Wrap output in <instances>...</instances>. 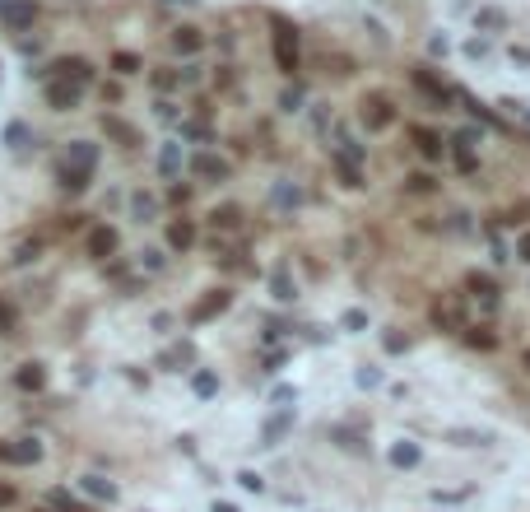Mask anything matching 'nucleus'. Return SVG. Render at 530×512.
<instances>
[{
  "label": "nucleus",
  "instance_id": "603ef678",
  "mask_svg": "<svg viewBox=\"0 0 530 512\" xmlns=\"http://www.w3.org/2000/svg\"><path fill=\"white\" fill-rule=\"evenodd\" d=\"M512 108H516V112H521V117H526V126H530V108H521V103H512Z\"/></svg>",
  "mask_w": 530,
  "mask_h": 512
},
{
  "label": "nucleus",
  "instance_id": "20e7f679",
  "mask_svg": "<svg viewBox=\"0 0 530 512\" xmlns=\"http://www.w3.org/2000/svg\"><path fill=\"white\" fill-rule=\"evenodd\" d=\"M47 103L56 112H75L79 108V84H75V79H56V84L47 89Z\"/></svg>",
  "mask_w": 530,
  "mask_h": 512
},
{
  "label": "nucleus",
  "instance_id": "a18cd8bd",
  "mask_svg": "<svg viewBox=\"0 0 530 512\" xmlns=\"http://www.w3.org/2000/svg\"><path fill=\"white\" fill-rule=\"evenodd\" d=\"M479 24H484V28H502V15H493V10H484V15H479Z\"/></svg>",
  "mask_w": 530,
  "mask_h": 512
},
{
  "label": "nucleus",
  "instance_id": "bb28decb",
  "mask_svg": "<svg viewBox=\"0 0 530 512\" xmlns=\"http://www.w3.org/2000/svg\"><path fill=\"white\" fill-rule=\"evenodd\" d=\"M465 284L475 289V294H484V298H493V294H498V284H493L488 275H479V270H475V275H465Z\"/></svg>",
  "mask_w": 530,
  "mask_h": 512
},
{
  "label": "nucleus",
  "instance_id": "4be33fe9",
  "mask_svg": "<svg viewBox=\"0 0 530 512\" xmlns=\"http://www.w3.org/2000/svg\"><path fill=\"white\" fill-rule=\"evenodd\" d=\"M191 391H196V396H205V401H210V396H214V391H219V377H214V372H196V377H191Z\"/></svg>",
  "mask_w": 530,
  "mask_h": 512
},
{
  "label": "nucleus",
  "instance_id": "c756f323",
  "mask_svg": "<svg viewBox=\"0 0 530 512\" xmlns=\"http://www.w3.org/2000/svg\"><path fill=\"white\" fill-rule=\"evenodd\" d=\"M382 345H386L391 354H405V349H409V336H400V331H386V336H382Z\"/></svg>",
  "mask_w": 530,
  "mask_h": 512
},
{
  "label": "nucleus",
  "instance_id": "9d476101",
  "mask_svg": "<svg viewBox=\"0 0 530 512\" xmlns=\"http://www.w3.org/2000/svg\"><path fill=\"white\" fill-rule=\"evenodd\" d=\"M79 489H84L89 498H98V503H117V484L103 480V475H84V480H79Z\"/></svg>",
  "mask_w": 530,
  "mask_h": 512
},
{
  "label": "nucleus",
  "instance_id": "5fc2aeb1",
  "mask_svg": "<svg viewBox=\"0 0 530 512\" xmlns=\"http://www.w3.org/2000/svg\"><path fill=\"white\" fill-rule=\"evenodd\" d=\"M526 368H530V349H526Z\"/></svg>",
  "mask_w": 530,
  "mask_h": 512
},
{
  "label": "nucleus",
  "instance_id": "a211bd4d",
  "mask_svg": "<svg viewBox=\"0 0 530 512\" xmlns=\"http://www.w3.org/2000/svg\"><path fill=\"white\" fill-rule=\"evenodd\" d=\"M130 215L140 219V224H149V219L158 215V201H154V196H144V191H135V196H130Z\"/></svg>",
  "mask_w": 530,
  "mask_h": 512
},
{
  "label": "nucleus",
  "instance_id": "b1692460",
  "mask_svg": "<svg viewBox=\"0 0 530 512\" xmlns=\"http://www.w3.org/2000/svg\"><path fill=\"white\" fill-rule=\"evenodd\" d=\"M28 140H33V131L24 122H10V126H5V144H10V149H24Z\"/></svg>",
  "mask_w": 530,
  "mask_h": 512
},
{
  "label": "nucleus",
  "instance_id": "9b49d317",
  "mask_svg": "<svg viewBox=\"0 0 530 512\" xmlns=\"http://www.w3.org/2000/svg\"><path fill=\"white\" fill-rule=\"evenodd\" d=\"M270 294L280 298V303H293V298H298L293 275H289V265H275V275H270Z\"/></svg>",
  "mask_w": 530,
  "mask_h": 512
},
{
  "label": "nucleus",
  "instance_id": "aec40b11",
  "mask_svg": "<svg viewBox=\"0 0 530 512\" xmlns=\"http://www.w3.org/2000/svg\"><path fill=\"white\" fill-rule=\"evenodd\" d=\"M168 242H172V247H177V251H187L191 242H196V229H191L187 219H177V224H172V229H168Z\"/></svg>",
  "mask_w": 530,
  "mask_h": 512
},
{
  "label": "nucleus",
  "instance_id": "79ce46f5",
  "mask_svg": "<svg viewBox=\"0 0 530 512\" xmlns=\"http://www.w3.org/2000/svg\"><path fill=\"white\" fill-rule=\"evenodd\" d=\"M10 326H15V308H10V303H0V331H10Z\"/></svg>",
  "mask_w": 530,
  "mask_h": 512
},
{
  "label": "nucleus",
  "instance_id": "4c0bfd02",
  "mask_svg": "<svg viewBox=\"0 0 530 512\" xmlns=\"http://www.w3.org/2000/svg\"><path fill=\"white\" fill-rule=\"evenodd\" d=\"M433 177H428V172H409V191H433Z\"/></svg>",
  "mask_w": 530,
  "mask_h": 512
},
{
  "label": "nucleus",
  "instance_id": "09e8293b",
  "mask_svg": "<svg viewBox=\"0 0 530 512\" xmlns=\"http://www.w3.org/2000/svg\"><path fill=\"white\" fill-rule=\"evenodd\" d=\"M10 503H15V489H10V484H0V508H10Z\"/></svg>",
  "mask_w": 530,
  "mask_h": 512
},
{
  "label": "nucleus",
  "instance_id": "473e14b6",
  "mask_svg": "<svg viewBox=\"0 0 530 512\" xmlns=\"http://www.w3.org/2000/svg\"><path fill=\"white\" fill-rule=\"evenodd\" d=\"M456 144H461V149L479 144V126H461V131H456Z\"/></svg>",
  "mask_w": 530,
  "mask_h": 512
},
{
  "label": "nucleus",
  "instance_id": "2f4dec72",
  "mask_svg": "<svg viewBox=\"0 0 530 512\" xmlns=\"http://www.w3.org/2000/svg\"><path fill=\"white\" fill-rule=\"evenodd\" d=\"M340 177H344V186H354V191H363V172L354 168V163H344V158H340Z\"/></svg>",
  "mask_w": 530,
  "mask_h": 512
},
{
  "label": "nucleus",
  "instance_id": "7ed1b4c3",
  "mask_svg": "<svg viewBox=\"0 0 530 512\" xmlns=\"http://www.w3.org/2000/svg\"><path fill=\"white\" fill-rule=\"evenodd\" d=\"M0 461H15V465L42 461V443H37V438H19L15 447H0Z\"/></svg>",
  "mask_w": 530,
  "mask_h": 512
},
{
  "label": "nucleus",
  "instance_id": "a19ab883",
  "mask_svg": "<svg viewBox=\"0 0 530 512\" xmlns=\"http://www.w3.org/2000/svg\"><path fill=\"white\" fill-rule=\"evenodd\" d=\"M298 103H302V89H289V93H284V112H298Z\"/></svg>",
  "mask_w": 530,
  "mask_h": 512
},
{
  "label": "nucleus",
  "instance_id": "c9c22d12",
  "mask_svg": "<svg viewBox=\"0 0 530 512\" xmlns=\"http://www.w3.org/2000/svg\"><path fill=\"white\" fill-rule=\"evenodd\" d=\"M140 265H144V270H163V251H158V247L140 251Z\"/></svg>",
  "mask_w": 530,
  "mask_h": 512
},
{
  "label": "nucleus",
  "instance_id": "0eeeda50",
  "mask_svg": "<svg viewBox=\"0 0 530 512\" xmlns=\"http://www.w3.org/2000/svg\"><path fill=\"white\" fill-rule=\"evenodd\" d=\"M33 0H5L0 5V24H10V28H24V24H33Z\"/></svg>",
  "mask_w": 530,
  "mask_h": 512
},
{
  "label": "nucleus",
  "instance_id": "8fccbe9b",
  "mask_svg": "<svg viewBox=\"0 0 530 512\" xmlns=\"http://www.w3.org/2000/svg\"><path fill=\"white\" fill-rule=\"evenodd\" d=\"M516 256H521V261H530V233L521 238V247H516Z\"/></svg>",
  "mask_w": 530,
  "mask_h": 512
},
{
  "label": "nucleus",
  "instance_id": "a878e982",
  "mask_svg": "<svg viewBox=\"0 0 530 512\" xmlns=\"http://www.w3.org/2000/svg\"><path fill=\"white\" fill-rule=\"evenodd\" d=\"M465 345H470V349H493V345H498V336H488L484 326H475V331H465Z\"/></svg>",
  "mask_w": 530,
  "mask_h": 512
},
{
  "label": "nucleus",
  "instance_id": "58836bf2",
  "mask_svg": "<svg viewBox=\"0 0 530 512\" xmlns=\"http://www.w3.org/2000/svg\"><path fill=\"white\" fill-rule=\"evenodd\" d=\"M456 168H461V172H475L479 163H475V154H470V149H456Z\"/></svg>",
  "mask_w": 530,
  "mask_h": 512
},
{
  "label": "nucleus",
  "instance_id": "393cba45",
  "mask_svg": "<svg viewBox=\"0 0 530 512\" xmlns=\"http://www.w3.org/2000/svg\"><path fill=\"white\" fill-rule=\"evenodd\" d=\"M340 326L349 331V336H359V331H368V312H363V308H344Z\"/></svg>",
  "mask_w": 530,
  "mask_h": 512
},
{
  "label": "nucleus",
  "instance_id": "f8f14e48",
  "mask_svg": "<svg viewBox=\"0 0 530 512\" xmlns=\"http://www.w3.org/2000/svg\"><path fill=\"white\" fill-rule=\"evenodd\" d=\"M228 298H233L228 289H214V294L205 298V303H196V312H191V317H196V322H210V317H219V312L228 308Z\"/></svg>",
  "mask_w": 530,
  "mask_h": 512
},
{
  "label": "nucleus",
  "instance_id": "49530a36",
  "mask_svg": "<svg viewBox=\"0 0 530 512\" xmlns=\"http://www.w3.org/2000/svg\"><path fill=\"white\" fill-rule=\"evenodd\" d=\"M154 112H158V122H177V108H172V103H158Z\"/></svg>",
  "mask_w": 530,
  "mask_h": 512
},
{
  "label": "nucleus",
  "instance_id": "e433bc0d",
  "mask_svg": "<svg viewBox=\"0 0 530 512\" xmlns=\"http://www.w3.org/2000/svg\"><path fill=\"white\" fill-rule=\"evenodd\" d=\"M117 70H121V75H135V70H140V56L121 51V56H117Z\"/></svg>",
  "mask_w": 530,
  "mask_h": 512
},
{
  "label": "nucleus",
  "instance_id": "7c9ffc66",
  "mask_svg": "<svg viewBox=\"0 0 530 512\" xmlns=\"http://www.w3.org/2000/svg\"><path fill=\"white\" fill-rule=\"evenodd\" d=\"M237 484H242L247 494H265V480L256 475V470H242V475H237Z\"/></svg>",
  "mask_w": 530,
  "mask_h": 512
},
{
  "label": "nucleus",
  "instance_id": "c85d7f7f",
  "mask_svg": "<svg viewBox=\"0 0 530 512\" xmlns=\"http://www.w3.org/2000/svg\"><path fill=\"white\" fill-rule=\"evenodd\" d=\"M452 443H465V447H484L488 443V433H475V429H456Z\"/></svg>",
  "mask_w": 530,
  "mask_h": 512
},
{
  "label": "nucleus",
  "instance_id": "f257e3e1",
  "mask_svg": "<svg viewBox=\"0 0 530 512\" xmlns=\"http://www.w3.org/2000/svg\"><path fill=\"white\" fill-rule=\"evenodd\" d=\"M94 163H98V144L75 140V144L65 149V168H61L65 186H70V191H84V186H89V177H94Z\"/></svg>",
  "mask_w": 530,
  "mask_h": 512
},
{
  "label": "nucleus",
  "instance_id": "f03ea898",
  "mask_svg": "<svg viewBox=\"0 0 530 512\" xmlns=\"http://www.w3.org/2000/svg\"><path fill=\"white\" fill-rule=\"evenodd\" d=\"M270 33H275V61H280V70L284 75H298V28L289 19H275Z\"/></svg>",
  "mask_w": 530,
  "mask_h": 512
},
{
  "label": "nucleus",
  "instance_id": "de8ad7c7",
  "mask_svg": "<svg viewBox=\"0 0 530 512\" xmlns=\"http://www.w3.org/2000/svg\"><path fill=\"white\" fill-rule=\"evenodd\" d=\"M330 122V112H326V103H316V112H312V126H326Z\"/></svg>",
  "mask_w": 530,
  "mask_h": 512
},
{
  "label": "nucleus",
  "instance_id": "ddd939ff",
  "mask_svg": "<svg viewBox=\"0 0 530 512\" xmlns=\"http://www.w3.org/2000/svg\"><path fill=\"white\" fill-rule=\"evenodd\" d=\"M191 168L200 172V177H210V182H223V177H228V163H223L219 154H196V163H191Z\"/></svg>",
  "mask_w": 530,
  "mask_h": 512
},
{
  "label": "nucleus",
  "instance_id": "6e6552de",
  "mask_svg": "<svg viewBox=\"0 0 530 512\" xmlns=\"http://www.w3.org/2000/svg\"><path fill=\"white\" fill-rule=\"evenodd\" d=\"M289 429H293V410H280V415H270V419H265L261 443H265V447H275V438H284Z\"/></svg>",
  "mask_w": 530,
  "mask_h": 512
},
{
  "label": "nucleus",
  "instance_id": "c03bdc74",
  "mask_svg": "<svg viewBox=\"0 0 530 512\" xmlns=\"http://www.w3.org/2000/svg\"><path fill=\"white\" fill-rule=\"evenodd\" d=\"M507 256H512V251H507V242H502L498 233H493V261H507Z\"/></svg>",
  "mask_w": 530,
  "mask_h": 512
},
{
  "label": "nucleus",
  "instance_id": "f704fd0d",
  "mask_svg": "<svg viewBox=\"0 0 530 512\" xmlns=\"http://www.w3.org/2000/svg\"><path fill=\"white\" fill-rule=\"evenodd\" d=\"M359 387H363V391L382 387V372H377V368H359Z\"/></svg>",
  "mask_w": 530,
  "mask_h": 512
},
{
  "label": "nucleus",
  "instance_id": "f3484780",
  "mask_svg": "<svg viewBox=\"0 0 530 512\" xmlns=\"http://www.w3.org/2000/svg\"><path fill=\"white\" fill-rule=\"evenodd\" d=\"M270 201L280 205V210H293V205L302 201V191H298L293 182H275V186H270Z\"/></svg>",
  "mask_w": 530,
  "mask_h": 512
},
{
  "label": "nucleus",
  "instance_id": "ea45409f",
  "mask_svg": "<svg viewBox=\"0 0 530 512\" xmlns=\"http://www.w3.org/2000/svg\"><path fill=\"white\" fill-rule=\"evenodd\" d=\"M452 229L456 233H470V229H475V215H465V210H461V215H452Z\"/></svg>",
  "mask_w": 530,
  "mask_h": 512
},
{
  "label": "nucleus",
  "instance_id": "39448f33",
  "mask_svg": "<svg viewBox=\"0 0 530 512\" xmlns=\"http://www.w3.org/2000/svg\"><path fill=\"white\" fill-rule=\"evenodd\" d=\"M391 465H395V470H414V465L423 461V447L419 443H409V438H400V443H391Z\"/></svg>",
  "mask_w": 530,
  "mask_h": 512
},
{
  "label": "nucleus",
  "instance_id": "412c9836",
  "mask_svg": "<svg viewBox=\"0 0 530 512\" xmlns=\"http://www.w3.org/2000/svg\"><path fill=\"white\" fill-rule=\"evenodd\" d=\"M414 84H419V89L428 93V98H437V103H447V89H442V84L433 79V70H414Z\"/></svg>",
  "mask_w": 530,
  "mask_h": 512
},
{
  "label": "nucleus",
  "instance_id": "864d4df0",
  "mask_svg": "<svg viewBox=\"0 0 530 512\" xmlns=\"http://www.w3.org/2000/svg\"><path fill=\"white\" fill-rule=\"evenodd\" d=\"M163 5H200V0H163Z\"/></svg>",
  "mask_w": 530,
  "mask_h": 512
},
{
  "label": "nucleus",
  "instance_id": "2eb2a0df",
  "mask_svg": "<svg viewBox=\"0 0 530 512\" xmlns=\"http://www.w3.org/2000/svg\"><path fill=\"white\" fill-rule=\"evenodd\" d=\"M158 172H163V177H177V172H182V144H177V140L163 144V154H158Z\"/></svg>",
  "mask_w": 530,
  "mask_h": 512
},
{
  "label": "nucleus",
  "instance_id": "6ab92c4d",
  "mask_svg": "<svg viewBox=\"0 0 530 512\" xmlns=\"http://www.w3.org/2000/svg\"><path fill=\"white\" fill-rule=\"evenodd\" d=\"M19 387L24 391H37L42 387V382H47V372H42V363H24V368H19V377H15Z\"/></svg>",
  "mask_w": 530,
  "mask_h": 512
},
{
  "label": "nucleus",
  "instance_id": "1a4fd4ad",
  "mask_svg": "<svg viewBox=\"0 0 530 512\" xmlns=\"http://www.w3.org/2000/svg\"><path fill=\"white\" fill-rule=\"evenodd\" d=\"M409 140H414V149H419L423 158H437V154H442V135H437V131H428V126H414V131H409Z\"/></svg>",
  "mask_w": 530,
  "mask_h": 512
},
{
  "label": "nucleus",
  "instance_id": "5701e85b",
  "mask_svg": "<svg viewBox=\"0 0 530 512\" xmlns=\"http://www.w3.org/2000/svg\"><path fill=\"white\" fill-rule=\"evenodd\" d=\"M200 42H205V38L196 28H177V33H172V47H177V51H200Z\"/></svg>",
  "mask_w": 530,
  "mask_h": 512
},
{
  "label": "nucleus",
  "instance_id": "3c124183",
  "mask_svg": "<svg viewBox=\"0 0 530 512\" xmlns=\"http://www.w3.org/2000/svg\"><path fill=\"white\" fill-rule=\"evenodd\" d=\"M210 512H237V508H233V503H214Z\"/></svg>",
  "mask_w": 530,
  "mask_h": 512
},
{
  "label": "nucleus",
  "instance_id": "cd10ccee",
  "mask_svg": "<svg viewBox=\"0 0 530 512\" xmlns=\"http://www.w3.org/2000/svg\"><path fill=\"white\" fill-rule=\"evenodd\" d=\"M293 396H298V391L289 387V382H280V387L270 391V405H280V410H289V405H293Z\"/></svg>",
  "mask_w": 530,
  "mask_h": 512
},
{
  "label": "nucleus",
  "instance_id": "37998d69",
  "mask_svg": "<svg viewBox=\"0 0 530 512\" xmlns=\"http://www.w3.org/2000/svg\"><path fill=\"white\" fill-rule=\"evenodd\" d=\"M307 340H316V345H326V340H330V331H326V326H307Z\"/></svg>",
  "mask_w": 530,
  "mask_h": 512
},
{
  "label": "nucleus",
  "instance_id": "dca6fc26",
  "mask_svg": "<svg viewBox=\"0 0 530 512\" xmlns=\"http://www.w3.org/2000/svg\"><path fill=\"white\" fill-rule=\"evenodd\" d=\"M117 251V233L112 229H94L89 233V256H112Z\"/></svg>",
  "mask_w": 530,
  "mask_h": 512
},
{
  "label": "nucleus",
  "instance_id": "4468645a",
  "mask_svg": "<svg viewBox=\"0 0 530 512\" xmlns=\"http://www.w3.org/2000/svg\"><path fill=\"white\" fill-rule=\"evenodd\" d=\"M51 70H61V79H75V84H89V79H94L89 61H79V56H70V61H56Z\"/></svg>",
  "mask_w": 530,
  "mask_h": 512
},
{
  "label": "nucleus",
  "instance_id": "423d86ee",
  "mask_svg": "<svg viewBox=\"0 0 530 512\" xmlns=\"http://www.w3.org/2000/svg\"><path fill=\"white\" fill-rule=\"evenodd\" d=\"M391 117H395V108H391L386 98H377V93H368V98H363V122L373 126V131L391 126Z\"/></svg>",
  "mask_w": 530,
  "mask_h": 512
},
{
  "label": "nucleus",
  "instance_id": "72a5a7b5",
  "mask_svg": "<svg viewBox=\"0 0 530 512\" xmlns=\"http://www.w3.org/2000/svg\"><path fill=\"white\" fill-rule=\"evenodd\" d=\"M237 219H242V215H237L233 205H223V210H214V224H219V229H233Z\"/></svg>",
  "mask_w": 530,
  "mask_h": 512
}]
</instances>
